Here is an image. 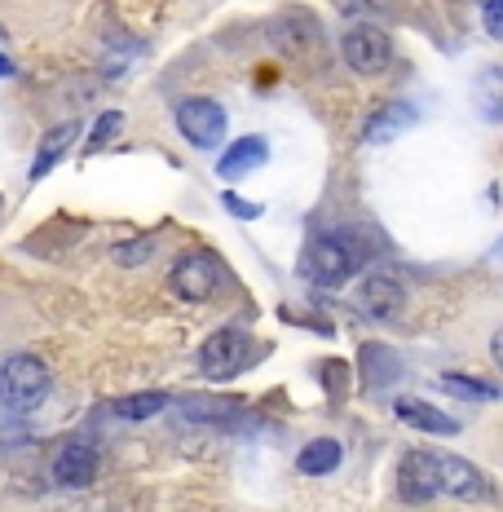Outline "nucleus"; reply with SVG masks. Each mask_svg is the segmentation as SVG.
Returning <instances> with one entry per match:
<instances>
[{
	"label": "nucleus",
	"mask_w": 503,
	"mask_h": 512,
	"mask_svg": "<svg viewBox=\"0 0 503 512\" xmlns=\"http://www.w3.org/2000/svg\"><path fill=\"white\" fill-rule=\"evenodd\" d=\"M490 358H495V362H499V371H503V327H499L495 336H490Z\"/></svg>",
	"instance_id": "25"
},
{
	"label": "nucleus",
	"mask_w": 503,
	"mask_h": 512,
	"mask_svg": "<svg viewBox=\"0 0 503 512\" xmlns=\"http://www.w3.org/2000/svg\"><path fill=\"white\" fill-rule=\"evenodd\" d=\"M358 270V248L345 239V234H318L305 248V274L318 287H340L353 279Z\"/></svg>",
	"instance_id": "2"
},
{
	"label": "nucleus",
	"mask_w": 503,
	"mask_h": 512,
	"mask_svg": "<svg viewBox=\"0 0 503 512\" xmlns=\"http://www.w3.org/2000/svg\"><path fill=\"white\" fill-rule=\"evenodd\" d=\"M398 495L402 504H428V499L442 495L437 486V455L433 451H406L402 464H398Z\"/></svg>",
	"instance_id": "7"
},
{
	"label": "nucleus",
	"mask_w": 503,
	"mask_h": 512,
	"mask_svg": "<svg viewBox=\"0 0 503 512\" xmlns=\"http://www.w3.org/2000/svg\"><path fill=\"white\" fill-rule=\"evenodd\" d=\"M473 102L490 124H503V67H486L473 84Z\"/></svg>",
	"instance_id": "18"
},
{
	"label": "nucleus",
	"mask_w": 503,
	"mask_h": 512,
	"mask_svg": "<svg viewBox=\"0 0 503 512\" xmlns=\"http://www.w3.org/2000/svg\"><path fill=\"white\" fill-rule=\"evenodd\" d=\"M358 362H362V384L367 389H384V384H393L402 376V362L389 345H362Z\"/></svg>",
	"instance_id": "15"
},
{
	"label": "nucleus",
	"mask_w": 503,
	"mask_h": 512,
	"mask_svg": "<svg viewBox=\"0 0 503 512\" xmlns=\"http://www.w3.org/2000/svg\"><path fill=\"white\" fill-rule=\"evenodd\" d=\"M393 415H398L402 424H411L415 433H455L459 424L451 420V415H442L437 407H428V402H420V398H393Z\"/></svg>",
	"instance_id": "13"
},
{
	"label": "nucleus",
	"mask_w": 503,
	"mask_h": 512,
	"mask_svg": "<svg viewBox=\"0 0 503 512\" xmlns=\"http://www.w3.org/2000/svg\"><path fill=\"white\" fill-rule=\"evenodd\" d=\"M358 305L367 309L371 318H398L402 314V305H406V287H402V279L393 270H371L367 279L358 283Z\"/></svg>",
	"instance_id": "8"
},
{
	"label": "nucleus",
	"mask_w": 503,
	"mask_h": 512,
	"mask_svg": "<svg viewBox=\"0 0 503 512\" xmlns=\"http://www.w3.org/2000/svg\"><path fill=\"white\" fill-rule=\"evenodd\" d=\"M177 415L190 424H208V429H226V424L239 420V407L230 398H181Z\"/></svg>",
	"instance_id": "14"
},
{
	"label": "nucleus",
	"mask_w": 503,
	"mask_h": 512,
	"mask_svg": "<svg viewBox=\"0 0 503 512\" xmlns=\"http://www.w3.org/2000/svg\"><path fill=\"white\" fill-rule=\"evenodd\" d=\"M243 362H248V336H243L239 327H221V332H212L199 349V371L208 380H230Z\"/></svg>",
	"instance_id": "6"
},
{
	"label": "nucleus",
	"mask_w": 503,
	"mask_h": 512,
	"mask_svg": "<svg viewBox=\"0 0 503 512\" xmlns=\"http://www.w3.org/2000/svg\"><path fill=\"white\" fill-rule=\"evenodd\" d=\"M120 128H124V111H102L98 124H93V133H89V151H102V146L111 142Z\"/></svg>",
	"instance_id": "22"
},
{
	"label": "nucleus",
	"mask_w": 503,
	"mask_h": 512,
	"mask_svg": "<svg viewBox=\"0 0 503 512\" xmlns=\"http://www.w3.org/2000/svg\"><path fill=\"white\" fill-rule=\"evenodd\" d=\"M93 477H98V446H89L84 437H76V442H67L58 455H53V482L58 486H89Z\"/></svg>",
	"instance_id": "9"
},
{
	"label": "nucleus",
	"mask_w": 503,
	"mask_h": 512,
	"mask_svg": "<svg viewBox=\"0 0 503 512\" xmlns=\"http://www.w3.org/2000/svg\"><path fill=\"white\" fill-rule=\"evenodd\" d=\"M9 76H14V62H9L5 53H0V80H9Z\"/></svg>",
	"instance_id": "26"
},
{
	"label": "nucleus",
	"mask_w": 503,
	"mask_h": 512,
	"mask_svg": "<svg viewBox=\"0 0 503 512\" xmlns=\"http://www.w3.org/2000/svg\"><path fill=\"white\" fill-rule=\"evenodd\" d=\"M221 279H226V270H221V261L212 252H181L173 270H168V287L181 301H208L221 287Z\"/></svg>",
	"instance_id": "3"
},
{
	"label": "nucleus",
	"mask_w": 503,
	"mask_h": 512,
	"mask_svg": "<svg viewBox=\"0 0 503 512\" xmlns=\"http://www.w3.org/2000/svg\"><path fill=\"white\" fill-rule=\"evenodd\" d=\"M437 486L455 499H486L490 490L481 482V473L459 455H437Z\"/></svg>",
	"instance_id": "10"
},
{
	"label": "nucleus",
	"mask_w": 503,
	"mask_h": 512,
	"mask_svg": "<svg viewBox=\"0 0 503 512\" xmlns=\"http://www.w3.org/2000/svg\"><path fill=\"white\" fill-rule=\"evenodd\" d=\"M481 18H486L490 36L503 40V0H481Z\"/></svg>",
	"instance_id": "23"
},
{
	"label": "nucleus",
	"mask_w": 503,
	"mask_h": 512,
	"mask_svg": "<svg viewBox=\"0 0 503 512\" xmlns=\"http://www.w3.org/2000/svg\"><path fill=\"white\" fill-rule=\"evenodd\" d=\"M340 460H345L340 442H331V437H314L309 446H301L296 468H301L305 477H327V473H336V468H340Z\"/></svg>",
	"instance_id": "17"
},
{
	"label": "nucleus",
	"mask_w": 503,
	"mask_h": 512,
	"mask_svg": "<svg viewBox=\"0 0 503 512\" xmlns=\"http://www.w3.org/2000/svg\"><path fill=\"white\" fill-rule=\"evenodd\" d=\"M451 398H464V402H495L499 398V384L481 380V376H459V371H446V376H437Z\"/></svg>",
	"instance_id": "19"
},
{
	"label": "nucleus",
	"mask_w": 503,
	"mask_h": 512,
	"mask_svg": "<svg viewBox=\"0 0 503 512\" xmlns=\"http://www.w3.org/2000/svg\"><path fill=\"white\" fill-rule=\"evenodd\" d=\"M76 137H80V124H76V120H67V124H58V128H49L45 142H40V151H36V164H31V181L45 177L49 168L71 151V142H76Z\"/></svg>",
	"instance_id": "16"
},
{
	"label": "nucleus",
	"mask_w": 503,
	"mask_h": 512,
	"mask_svg": "<svg viewBox=\"0 0 503 512\" xmlns=\"http://www.w3.org/2000/svg\"><path fill=\"white\" fill-rule=\"evenodd\" d=\"M265 159H270V142H265V137H239V142H230L226 155L217 159V177L239 181V177H248L252 168H261Z\"/></svg>",
	"instance_id": "11"
},
{
	"label": "nucleus",
	"mask_w": 503,
	"mask_h": 512,
	"mask_svg": "<svg viewBox=\"0 0 503 512\" xmlns=\"http://www.w3.org/2000/svg\"><path fill=\"white\" fill-rule=\"evenodd\" d=\"M159 248V234H137V239H124L111 248V261L124 265V270H137V265H146Z\"/></svg>",
	"instance_id": "20"
},
{
	"label": "nucleus",
	"mask_w": 503,
	"mask_h": 512,
	"mask_svg": "<svg viewBox=\"0 0 503 512\" xmlns=\"http://www.w3.org/2000/svg\"><path fill=\"white\" fill-rule=\"evenodd\" d=\"M411 124H415V106H406V102H380L376 111L367 115V124H362V142H371V146L393 142V137L406 133Z\"/></svg>",
	"instance_id": "12"
},
{
	"label": "nucleus",
	"mask_w": 503,
	"mask_h": 512,
	"mask_svg": "<svg viewBox=\"0 0 503 512\" xmlns=\"http://www.w3.org/2000/svg\"><path fill=\"white\" fill-rule=\"evenodd\" d=\"M168 407L164 393H128V398L115 402V415L120 420H151V415H159Z\"/></svg>",
	"instance_id": "21"
},
{
	"label": "nucleus",
	"mask_w": 503,
	"mask_h": 512,
	"mask_svg": "<svg viewBox=\"0 0 503 512\" xmlns=\"http://www.w3.org/2000/svg\"><path fill=\"white\" fill-rule=\"evenodd\" d=\"M226 208L234 212V217H243V221H256V217H261V204H248V199H239L234 190H226Z\"/></svg>",
	"instance_id": "24"
},
{
	"label": "nucleus",
	"mask_w": 503,
	"mask_h": 512,
	"mask_svg": "<svg viewBox=\"0 0 503 512\" xmlns=\"http://www.w3.org/2000/svg\"><path fill=\"white\" fill-rule=\"evenodd\" d=\"M49 398V367L36 354H14L0 367V407L9 415H31Z\"/></svg>",
	"instance_id": "1"
},
{
	"label": "nucleus",
	"mask_w": 503,
	"mask_h": 512,
	"mask_svg": "<svg viewBox=\"0 0 503 512\" xmlns=\"http://www.w3.org/2000/svg\"><path fill=\"white\" fill-rule=\"evenodd\" d=\"M340 53H345V62L358 76H380L384 67L393 62V40L389 31L362 23V27H349L345 40H340Z\"/></svg>",
	"instance_id": "4"
},
{
	"label": "nucleus",
	"mask_w": 503,
	"mask_h": 512,
	"mask_svg": "<svg viewBox=\"0 0 503 512\" xmlns=\"http://www.w3.org/2000/svg\"><path fill=\"white\" fill-rule=\"evenodd\" d=\"M177 128L190 146L212 151V146H221V137H226V111L212 98H186L177 106Z\"/></svg>",
	"instance_id": "5"
}]
</instances>
